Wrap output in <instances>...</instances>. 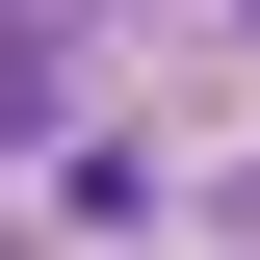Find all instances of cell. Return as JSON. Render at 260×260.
<instances>
[{"mask_svg": "<svg viewBox=\"0 0 260 260\" xmlns=\"http://www.w3.org/2000/svg\"><path fill=\"white\" fill-rule=\"evenodd\" d=\"M78 52H104V0H0V130H26V156L78 130Z\"/></svg>", "mask_w": 260, "mask_h": 260, "instance_id": "6da1fadb", "label": "cell"}, {"mask_svg": "<svg viewBox=\"0 0 260 260\" xmlns=\"http://www.w3.org/2000/svg\"><path fill=\"white\" fill-rule=\"evenodd\" d=\"M234 234H260V156H234Z\"/></svg>", "mask_w": 260, "mask_h": 260, "instance_id": "7a4b0ae2", "label": "cell"}, {"mask_svg": "<svg viewBox=\"0 0 260 260\" xmlns=\"http://www.w3.org/2000/svg\"><path fill=\"white\" fill-rule=\"evenodd\" d=\"M234 26H260V0H234Z\"/></svg>", "mask_w": 260, "mask_h": 260, "instance_id": "3957f363", "label": "cell"}]
</instances>
